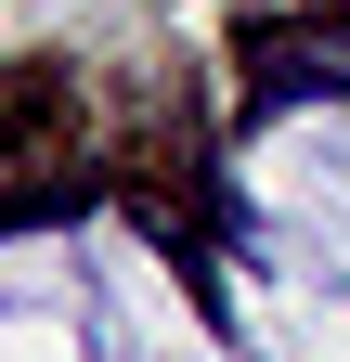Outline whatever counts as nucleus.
Wrapping results in <instances>:
<instances>
[{
	"mask_svg": "<svg viewBox=\"0 0 350 362\" xmlns=\"http://www.w3.org/2000/svg\"><path fill=\"white\" fill-rule=\"evenodd\" d=\"M312 90L350 104V65L337 52H298V39H259V104H312Z\"/></svg>",
	"mask_w": 350,
	"mask_h": 362,
	"instance_id": "obj_1",
	"label": "nucleus"
},
{
	"mask_svg": "<svg viewBox=\"0 0 350 362\" xmlns=\"http://www.w3.org/2000/svg\"><path fill=\"white\" fill-rule=\"evenodd\" d=\"M337 26H350V0H337Z\"/></svg>",
	"mask_w": 350,
	"mask_h": 362,
	"instance_id": "obj_2",
	"label": "nucleus"
}]
</instances>
